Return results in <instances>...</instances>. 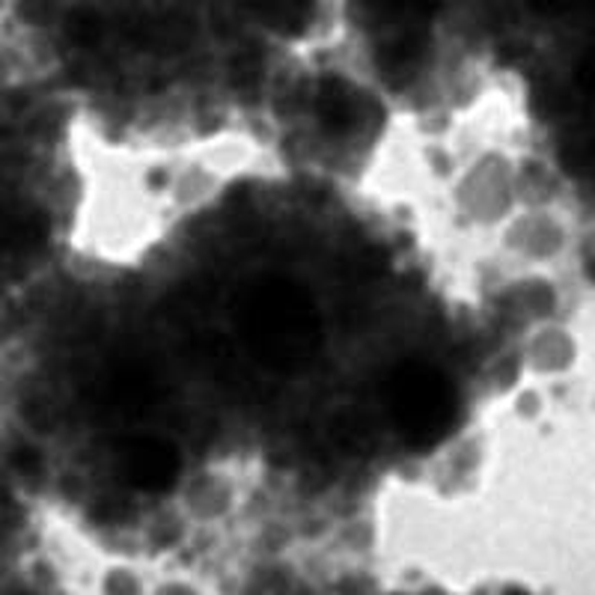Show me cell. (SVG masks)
<instances>
[{"label":"cell","instance_id":"6da1fadb","mask_svg":"<svg viewBox=\"0 0 595 595\" xmlns=\"http://www.w3.org/2000/svg\"><path fill=\"white\" fill-rule=\"evenodd\" d=\"M586 215L569 191L530 194L473 254L494 287L515 280H575L586 245Z\"/></svg>","mask_w":595,"mask_h":595},{"label":"cell","instance_id":"7a4b0ae2","mask_svg":"<svg viewBox=\"0 0 595 595\" xmlns=\"http://www.w3.org/2000/svg\"><path fill=\"white\" fill-rule=\"evenodd\" d=\"M593 367L595 330L590 298L515 328L513 388L560 396L590 381Z\"/></svg>","mask_w":595,"mask_h":595},{"label":"cell","instance_id":"3957f363","mask_svg":"<svg viewBox=\"0 0 595 595\" xmlns=\"http://www.w3.org/2000/svg\"><path fill=\"white\" fill-rule=\"evenodd\" d=\"M245 452L247 450H221L215 456H203L176 476L170 494L182 503L188 518L215 521L233 513L250 473L259 471V462H250Z\"/></svg>","mask_w":595,"mask_h":595},{"label":"cell","instance_id":"277c9868","mask_svg":"<svg viewBox=\"0 0 595 595\" xmlns=\"http://www.w3.org/2000/svg\"><path fill=\"white\" fill-rule=\"evenodd\" d=\"M104 595H141L144 593V586H141V577L134 575L132 569H125V565H116L111 569L108 575H104Z\"/></svg>","mask_w":595,"mask_h":595},{"label":"cell","instance_id":"5b68a950","mask_svg":"<svg viewBox=\"0 0 595 595\" xmlns=\"http://www.w3.org/2000/svg\"><path fill=\"white\" fill-rule=\"evenodd\" d=\"M506 595H527V593H521V590H509V593Z\"/></svg>","mask_w":595,"mask_h":595}]
</instances>
